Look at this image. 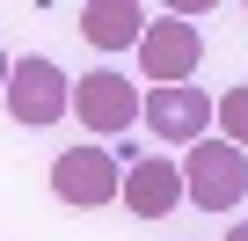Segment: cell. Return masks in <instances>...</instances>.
<instances>
[{"label": "cell", "mask_w": 248, "mask_h": 241, "mask_svg": "<svg viewBox=\"0 0 248 241\" xmlns=\"http://www.w3.org/2000/svg\"><path fill=\"white\" fill-rule=\"evenodd\" d=\"M183 197L197 212H233L248 197V154L233 139H197L183 154Z\"/></svg>", "instance_id": "6da1fadb"}, {"label": "cell", "mask_w": 248, "mask_h": 241, "mask_svg": "<svg viewBox=\"0 0 248 241\" xmlns=\"http://www.w3.org/2000/svg\"><path fill=\"white\" fill-rule=\"evenodd\" d=\"M51 190H59V205L95 212V205H117L124 197V168L109 161V146H66L51 161Z\"/></svg>", "instance_id": "7a4b0ae2"}, {"label": "cell", "mask_w": 248, "mask_h": 241, "mask_svg": "<svg viewBox=\"0 0 248 241\" xmlns=\"http://www.w3.org/2000/svg\"><path fill=\"white\" fill-rule=\"evenodd\" d=\"M8 110H15V125H30V132H44V125H59V117L73 110V80L51 66V59H15V80H8Z\"/></svg>", "instance_id": "3957f363"}, {"label": "cell", "mask_w": 248, "mask_h": 241, "mask_svg": "<svg viewBox=\"0 0 248 241\" xmlns=\"http://www.w3.org/2000/svg\"><path fill=\"white\" fill-rule=\"evenodd\" d=\"M197 59H204V30L183 22V15H154V30H146V44H139V73H146L154 88H183V80L197 73Z\"/></svg>", "instance_id": "277c9868"}, {"label": "cell", "mask_w": 248, "mask_h": 241, "mask_svg": "<svg viewBox=\"0 0 248 241\" xmlns=\"http://www.w3.org/2000/svg\"><path fill=\"white\" fill-rule=\"evenodd\" d=\"M212 117H219V102H212V95H197L190 80H183V88H154V95H146V132H154V139H168V146H183V154L204 139Z\"/></svg>", "instance_id": "5b68a950"}, {"label": "cell", "mask_w": 248, "mask_h": 241, "mask_svg": "<svg viewBox=\"0 0 248 241\" xmlns=\"http://www.w3.org/2000/svg\"><path fill=\"white\" fill-rule=\"evenodd\" d=\"M73 110H80V125L88 132H124L139 117V80H124V73H80L73 80Z\"/></svg>", "instance_id": "8992f818"}, {"label": "cell", "mask_w": 248, "mask_h": 241, "mask_svg": "<svg viewBox=\"0 0 248 241\" xmlns=\"http://www.w3.org/2000/svg\"><path fill=\"white\" fill-rule=\"evenodd\" d=\"M124 205L139 219H168L183 205V161H161V154H139L124 168Z\"/></svg>", "instance_id": "52a82bcc"}, {"label": "cell", "mask_w": 248, "mask_h": 241, "mask_svg": "<svg viewBox=\"0 0 248 241\" xmlns=\"http://www.w3.org/2000/svg\"><path fill=\"white\" fill-rule=\"evenodd\" d=\"M146 30H154V15L139 8V0H88V8H80V37H88L95 51L146 44Z\"/></svg>", "instance_id": "ba28073f"}, {"label": "cell", "mask_w": 248, "mask_h": 241, "mask_svg": "<svg viewBox=\"0 0 248 241\" xmlns=\"http://www.w3.org/2000/svg\"><path fill=\"white\" fill-rule=\"evenodd\" d=\"M219 125H226V139L248 154V88H226V95H219Z\"/></svg>", "instance_id": "9c48e42d"}, {"label": "cell", "mask_w": 248, "mask_h": 241, "mask_svg": "<svg viewBox=\"0 0 248 241\" xmlns=\"http://www.w3.org/2000/svg\"><path fill=\"white\" fill-rule=\"evenodd\" d=\"M8 80H15V59L0 51V102H8Z\"/></svg>", "instance_id": "30bf717a"}, {"label": "cell", "mask_w": 248, "mask_h": 241, "mask_svg": "<svg viewBox=\"0 0 248 241\" xmlns=\"http://www.w3.org/2000/svg\"><path fill=\"white\" fill-rule=\"evenodd\" d=\"M226 241H248V219H241V226H233V234H226Z\"/></svg>", "instance_id": "8fae6325"}]
</instances>
